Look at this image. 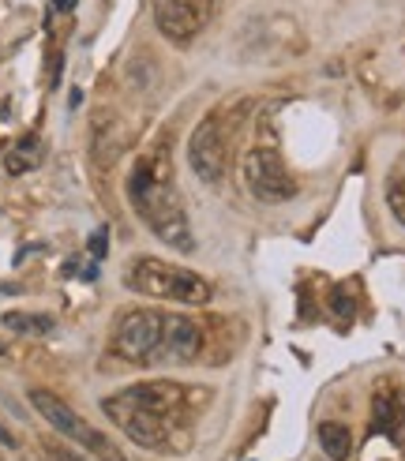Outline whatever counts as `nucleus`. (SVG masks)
<instances>
[{"label":"nucleus","instance_id":"nucleus-1","mask_svg":"<svg viewBox=\"0 0 405 461\" xmlns=\"http://www.w3.org/2000/svg\"><path fill=\"white\" fill-rule=\"evenodd\" d=\"M102 412L131 443L169 454L184 443L188 431V386L180 383H135L121 394H109Z\"/></svg>","mask_w":405,"mask_h":461},{"label":"nucleus","instance_id":"nucleus-2","mask_svg":"<svg viewBox=\"0 0 405 461\" xmlns=\"http://www.w3.org/2000/svg\"><path fill=\"white\" fill-rule=\"evenodd\" d=\"M128 203L162 244H169L180 256H192L195 251L184 203H180V192L173 184V166L166 161L162 150H150L135 161V169L128 176Z\"/></svg>","mask_w":405,"mask_h":461},{"label":"nucleus","instance_id":"nucleus-3","mask_svg":"<svg viewBox=\"0 0 405 461\" xmlns=\"http://www.w3.org/2000/svg\"><path fill=\"white\" fill-rule=\"evenodd\" d=\"M124 285L140 296H150V301H173L188 308H202L211 301V285L199 274L176 263H166V259H154V256L135 259L124 274Z\"/></svg>","mask_w":405,"mask_h":461},{"label":"nucleus","instance_id":"nucleus-4","mask_svg":"<svg viewBox=\"0 0 405 461\" xmlns=\"http://www.w3.org/2000/svg\"><path fill=\"white\" fill-rule=\"evenodd\" d=\"M162 330H166V312L158 308H131L117 319L109 338V353L124 364H154L162 349Z\"/></svg>","mask_w":405,"mask_h":461},{"label":"nucleus","instance_id":"nucleus-5","mask_svg":"<svg viewBox=\"0 0 405 461\" xmlns=\"http://www.w3.org/2000/svg\"><path fill=\"white\" fill-rule=\"evenodd\" d=\"M31 405L41 412V420H50V428H57L64 439H72L83 450H90L98 461H124V454L117 450V443H112L109 435L90 428L72 405H64L57 394H50V390H31Z\"/></svg>","mask_w":405,"mask_h":461},{"label":"nucleus","instance_id":"nucleus-6","mask_svg":"<svg viewBox=\"0 0 405 461\" xmlns=\"http://www.w3.org/2000/svg\"><path fill=\"white\" fill-rule=\"evenodd\" d=\"M188 166L207 184H218L225 176V166H230V131H225L221 113H207L195 124L188 140Z\"/></svg>","mask_w":405,"mask_h":461},{"label":"nucleus","instance_id":"nucleus-7","mask_svg":"<svg viewBox=\"0 0 405 461\" xmlns=\"http://www.w3.org/2000/svg\"><path fill=\"white\" fill-rule=\"evenodd\" d=\"M244 180H248V192L263 203H285L297 195V180L289 176L285 161L274 147H252L244 154Z\"/></svg>","mask_w":405,"mask_h":461},{"label":"nucleus","instance_id":"nucleus-8","mask_svg":"<svg viewBox=\"0 0 405 461\" xmlns=\"http://www.w3.org/2000/svg\"><path fill=\"white\" fill-rule=\"evenodd\" d=\"M214 19V0H154V23L169 45H192Z\"/></svg>","mask_w":405,"mask_h":461},{"label":"nucleus","instance_id":"nucleus-9","mask_svg":"<svg viewBox=\"0 0 405 461\" xmlns=\"http://www.w3.org/2000/svg\"><path fill=\"white\" fill-rule=\"evenodd\" d=\"M202 353V327L188 315H166V330H162V349H158V360L169 364H192Z\"/></svg>","mask_w":405,"mask_h":461},{"label":"nucleus","instance_id":"nucleus-10","mask_svg":"<svg viewBox=\"0 0 405 461\" xmlns=\"http://www.w3.org/2000/svg\"><path fill=\"white\" fill-rule=\"evenodd\" d=\"M372 428L379 435H391V439L401 435V428H405V394L398 386H391V383L375 386V394H372Z\"/></svg>","mask_w":405,"mask_h":461},{"label":"nucleus","instance_id":"nucleus-11","mask_svg":"<svg viewBox=\"0 0 405 461\" xmlns=\"http://www.w3.org/2000/svg\"><path fill=\"white\" fill-rule=\"evenodd\" d=\"M320 443H323L330 461H349V454H353V435H349L346 424H338V420L320 424Z\"/></svg>","mask_w":405,"mask_h":461},{"label":"nucleus","instance_id":"nucleus-12","mask_svg":"<svg viewBox=\"0 0 405 461\" xmlns=\"http://www.w3.org/2000/svg\"><path fill=\"white\" fill-rule=\"evenodd\" d=\"M41 161V143L38 135H22V140L8 150V173H27Z\"/></svg>","mask_w":405,"mask_h":461},{"label":"nucleus","instance_id":"nucleus-13","mask_svg":"<svg viewBox=\"0 0 405 461\" xmlns=\"http://www.w3.org/2000/svg\"><path fill=\"white\" fill-rule=\"evenodd\" d=\"M8 330H22V334H45L53 330V315H31V312H8L4 315Z\"/></svg>","mask_w":405,"mask_h":461},{"label":"nucleus","instance_id":"nucleus-14","mask_svg":"<svg viewBox=\"0 0 405 461\" xmlns=\"http://www.w3.org/2000/svg\"><path fill=\"white\" fill-rule=\"evenodd\" d=\"M387 206H391V214L398 225H405V176H394L387 184Z\"/></svg>","mask_w":405,"mask_h":461},{"label":"nucleus","instance_id":"nucleus-15","mask_svg":"<svg viewBox=\"0 0 405 461\" xmlns=\"http://www.w3.org/2000/svg\"><path fill=\"white\" fill-rule=\"evenodd\" d=\"M334 312H338V319H353V296H346V285H338L334 289Z\"/></svg>","mask_w":405,"mask_h":461},{"label":"nucleus","instance_id":"nucleus-16","mask_svg":"<svg viewBox=\"0 0 405 461\" xmlns=\"http://www.w3.org/2000/svg\"><path fill=\"white\" fill-rule=\"evenodd\" d=\"M45 454H50L53 461H83L72 447H64V443H45Z\"/></svg>","mask_w":405,"mask_h":461},{"label":"nucleus","instance_id":"nucleus-17","mask_svg":"<svg viewBox=\"0 0 405 461\" xmlns=\"http://www.w3.org/2000/svg\"><path fill=\"white\" fill-rule=\"evenodd\" d=\"M90 251H94V256H105V229H102V233H94V240H90Z\"/></svg>","mask_w":405,"mask_h":461},{"label":"nucleus","instance_id":"nucleus-18","mask_svg":"<svg viewBox=\"0 0 405 461\" xmlns=\"http://www.w3.org/2000/svg\"><path fill=\"white\" fill-rule=\"evenodd\" d=\"M53 5H57L60 12H72V8H76V0H53Z\"/></svg>","mask_w":405,"mask_h":461},{"label":"nucleus","instance_id":"nucleus-19","mask_svg":"<svg viewBox=\"0 0 405 461\" xmlns=\"http://www.w3.org/2000/svg\"><path fill=\"white\" fill-rule=\"evenodd\" d=\"M0 443H8V447H12V435H8L4 428H0Z\"/></svg>","mask_w":405,"mask_h":461},{"label":"nucleus","instance_id":"nucleus-20","mask_svg":"<svg viewBox=\"0 0 405 461\" xmlns=\"http://www.w3.org/2000/svg\"><path fill=\"white\" fill-rule=\"evenodd\" d=\"M0 353H4V345H0Z\"/></svg>","mask_w":405,"mask_h":461}]
</instances>
